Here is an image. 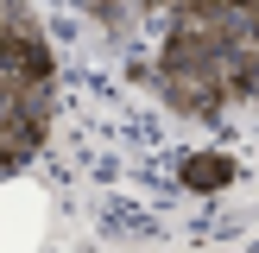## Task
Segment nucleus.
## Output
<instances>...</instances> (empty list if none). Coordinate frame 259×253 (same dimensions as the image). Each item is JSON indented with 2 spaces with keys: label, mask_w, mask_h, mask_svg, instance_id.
Listing matches in <instances>:
<instances>
[{
  "label": "nucleus",
  "mask_w": 259,
  "mask_h": 253,
  "mask_svg": "<svg viewBox=\"0 0 259 253\" xmlns=\"http://www.w3.org/2000/svg\"><path fill=\"white\" fill-rule=\"evenodd\" d=\"M120 57L184 114L259 101V0H82Z\"/></svg>",
  "instance_id": "f257e3e1"
},
{
  "label": "nucleus",
  "mask_w": 259,
  "mask_h": 253,
  "mask_svg": "<svg viewBox=\"0 0 259 253\" xmlns=\"http://www.w3.org/2000/svg\"><path fill=\"white\" fill-rule=\"evenodd\" d=\"M51 126V45L25 0H0V177L19 171Z\"/></svg>",
  "instance_id": "f03ea898"
},
{
  "label": "nucleus",
  "mask_w": 259,
  "mask_h": 253,
  "mask_svg": "<svg viewBox=\"0 0 259 253\" xmlns=\"http://www.w3.org/2000/svg\"><path fill=\"white\" fill-rule=\"evenodd\" d=\"M222 177H228V164H190V184H196V190L222 184Z\"/></svg>",
  "instance_id": "7ed1b4c3"
}]
</instances>
